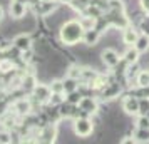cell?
Wrapping results in <instances>:
<instances>
[{
	"label": "cell",
	"mask_w": 149,
	"mask_h": 144,
	"mask_svg": "<svg viewBox=\"0 0 149 144\" xmlns=\"http://www.w3.org/2000/svg\"><path fill=\"white\" fill-rule=\"evenodd\" d=\"M84 32H86V29L82 27L79 20H67L59 29V39L64 45L72 47V45H77L79 42H82Z\"/></svg>",
	"instance_id": "1"
},
{
	"label": "cell",
	"mask_w": 149,
	"mask_h": 144,
	"mask_svg": "<svg viewBox=\"0 0 149 144\" xmlns=\"http://www.w3.org/2000/svg\"><path fill=\"white\" fill-rule=\"evenodd\" d=\"M74 132L79 137H89L94 132V121L89 116H81L74 119Z\"/></svg>",
	"instance_id": "2"
},
{
	"label": "cell",
	"mask_w": 149,
	"mask_h": 144,
	"mask_svg": "<svg viewBox=\"0 0 149 144\" xmlns=\"http://www.w3.org/2000/svg\"><path fill=\"white\" fill-rule=\"evenodd\" d=\"M122 92V84L119 81H111L107 86H104L101 90H99V94L97 96L101 97V101H111V99H116V97H119Z\"/></svg>",
	"instance_id": "3"
},
{
	"label": "cell",
	"mask_w": 149,
	"mask_h": 144,
	"mask_svg": "<svg viewBox=\"0 0 149 144\" xmlns=\"http://www.w3.org/2000/svg\"><path fill=\"white\" fill-rule=\"evenodd\" d=\"M79 107L82 111V116H92L99 112V101L94 96H84L79 102Z\"/></svg>",
	"instance_id": "4"
},
{
	"label": "cell",
	"mask_w": 149,
	"mask_h": 144,
	"mask_svg": "<svg viewBox=\"0 0 149 144\" xmlns=\"http://www.w3.org/2000/svg\"><path fill=\"white\" fill-rule=\"evenodd\" d=\"M121 55L117 54V50H114V49H104L101 52V61L102 64L106 65V67L109 69H114L119 62H121Z\"/></svg>",
	"instance_id": "5"
},
{
	"label": "cell",
	"mask_w": 149,
	"mask_h": 144,
	"mask_svg": "<svg viewBox=\"0 0 149 144\" xmlns=\"http://www.w3.org/2000/svg\"><path fill=\"white\" fill-rule=\"evenodd\" d=\"M122 111L127 114V116H137L139 114V97L127 94L122 101Z\"/></svg>",
	"instance_id": "6"
},
{
	"label": "cell",
	"mask_w": 149,
	"mask_h": 144,
	"mask_svg": "<svg viewBox=\"0 0 149 144\" xmlns=\"http://www.w3.org/2000/svg\"><path fill=\"white\" fill-rule=\"evenodd\" d=\"M32 96L37 101H40L42 104H47L50 101V96H52V89H50V86H47V84H37L34 92H32Z\"/></svg>",
	"instance_id": "7"
},
{
	"label": "cell",
	"mask_w": 149,
	"mask_h": 144,
	"mask_svg": "<svg viewBox=\"0 0 149 144\" xmlns=\"http://www.w3.org/2000/svg\"><path fill=\"white\" fill-rule=\"evenodd\" d=\"M102 37V30L101 29H89V30H86L84 32V39H82V44H86L87 47H94L97 42L101 40Z\"/></svg>",
	"instance_id": "8"
},
{
	"label": "cell",
	"mask_w": 149,
	"mask_h": 144,
	"mask_svg": "<svg viewBox=\"0 0 149 144\" xmlns=\"http://www.w3.org/2000/svg\"><path fill=\"white\" fill-rule=\"evenodd\" d=\"M55 137H57V127H55L54 122H49L42 127L39 141H42V143H54Z\"/></svg>",
	"instance_id": "9"
},
{
	"label": "cell",
	"mask_w": 149,
	"mask_h": 144,
	"mask_svg": "<svg viewBox=\"0 0 149 144\" xmlns=\"http://www.w3.org/2000/svg\"><path fill=\"white\" fill-rule=\"evenodd\" d=\"M137 37H139V32H137V29L132 27V24H129L126 29H122V40L126 45H134V42L137 40Z\"/></svg>",
	"instance_id": "10"
},
{
	"label": "cell",
	"mask_w": 149,
	"mask_h": 144,
	"mask_svg": "<svg viewBox=\"0 0 149 144\" xmlns=\"http://www.w3.org/2000/svg\"><path fill=\"white\" fill-rule=\"evenodd\" d=\"M27 12V5H25V2H20V0H14V3L10 5V15L14 17V19H22L24 15Z\"/></svg>",
	"instance_id": "11"
},
{
	"label": "cell",
	"mask_w": 149,
	"mask_h": 144,
	"mask_svg": "<svg viewBox=\"0 0 149 144\" xmlns=\"http://www.w3.org/2000/svg\"><path fill=\"white\" fill-rule=\"evenodd\" d=\"M14 45L20 52H25V50H30L32 49V39L29 37V35H19V37H15L14 40Z\"/></svg>",
	"instance_id": "12"
},
{
	"label": "cell",
	"mask_w": 149,
	"mask_h": 144,
	"mask_svg": "<svg viewBox=\"0 0 149 144\" xmlns=\"http://www.w3.org/2000/svg\"><path fill=\"white\" fill-rule=\"evenodd\" d=\"M139 55H141V52H139L134 45H131V47L124 52L122 59L127 62V64H137V62H139Z\"/></svg>",
	"instance_id": "13"
},
{
	"label": "cell",
	"mask_w": 149,
	"mask_h": 144,
	"mask_svg": "<svg viewBox=\"0 0 149 144\" xmlns=\"http://www.w3.org/2000/svg\"><path fill=\"white\" fill-rule=\"evenodd\" d=\"M132 137L136 139V143H149V129H142V127H134L132 131Z\"/></svg>",
	"instance_id": "14"
},
{
	"label": "cell",
	"mask_w": 149,
	"mask_h": 144,
	"mask_svg": "<svg viewBox=\"0 0 149 144\" xmlns=\"http://www.w3.org/2000/svg\"><path fill=\"white\" fill-rule=\"evenodd\" d=\"M62 82H64V94H69V92H74L79 89V81L74 77H64Z\"/></svg>",
	"instance_id": "15"
},
{
	"label": "cell",
	"mask_w": 149,
	"mask_h": 144,
	"mask_svg": "<svg viewBox=\"0 0 149 144\" xmlns=\"http://www.w3.org/2000/svg\"><path fill=\"white\" fill-rule=\"evenodd\" d=\"M134 47L139 50V52H148L149 50V35L146 34H139V37H137V40L134 42Z\"/></svg>",
	"instance_id": "16"
},
{
	"label": "cell",
	"mask_w": 149,
	"mask_h": 144,
	"mask_svg": "<svg viewBox=\"0 0 149 144\" xmlns=\"http://www.w3.org/2000/svg\"><path fill=\"white\" fill-rule=\"evenodd\" d=\"M97 20H99V19H95V17H92V15H87V14H82V17L79 19V22L82 24V27L86 29V30L97 27Z\"/></svg>",
	"instance_id": "17"
},
{
	"label": "cell",
	"mask_w": 149,
	"mask_h": 144,
	"mask_svg": "<svg viewBox=\"0 0 149 144\" xmlns=\"http://www.w3.org/2000/svg\"><path fill=\"white\" fill-rule=\"evenodd\" d=\"M15 111L19 114H29L32 111V102L29 99H20V101H17V104H15Z\"/></svg>",
	"instance_id": "18"
},
{
	"label": "cell",
	"mask_w": 149,
	"mask_h": 144,
	"mask_svg": "<svg viewBox=\"0 0 149 144\" xmlns=\"http://www.w3.org/2000/svg\"><path fill=\"white\" fill-rule=\"evenodd\" d=\"M69 5L74 8L75 12H79V14H84V12H86V8L91 5V0H72Z\"/></svg>",
	"instance_id": "19"
},
{
	"label": "cell",
	"mask_w": 149,
	"mask_h": 144,
	"mask_svg": "<svg viewBox=\"0 0 149 144\" xmlns=\"http://www.w3.org/2000/svg\"><path fill=\"white\" fill-rule=\"evenodd\" d=\"M35 77L34 76H25L24 79H22V87L20 89H24L25 92H34L35 89Z\"/></svg>",
	"instance_id": "20"
},
{
	"label": "cell",
	"mask_w": 149,
	"mask_h": 144,
	"mask_svg": "<svg viewBox=\"0 0 149 144\" xmlns=\"http://www.w3.org/2000/svg\"><path fill=\"white\" fill-rule=\"evenodd\" d=\"M82 94H81V90L77 89L74 90V92H69V94H65V101L70 104H74V106H79V102H81V99H82Z\"/></svg>",
	"instance_id": "21"
},
{
	"label": "cell",
	"mask_w": 149,
	"mask_h": 144,
	"mask_svg": "<svg viewBox=\"0 0 149 144\" xmlns=\"http://www.w3.org/2000/svg\"><path fill=\"white\" fill-rule=\"evenodd\" d=\"M136 86H149V70H139L136 76Z\"/></svg>",
	"instance_id": "22"
},
{
	"label": "cell",
	"mask_w": 149,
	"mask_h": 144,
	"mask_svg": "<svg viewBox=\"0 0 149 144\" xmlns=\"http://www.w3.org/2000/svg\"><path fill=\"white\" fill-rule=\"evenodd\" d=\"M109 2V10H116V12H126V5L122 0H107Z\"/></svg>",
	"instance_id": "23"
},
{
	"label": "cell",
	"mask_w": 149,
	"mask_h": 144,
	"mask_svg": "<svg viewBox=\"0 0 149 144\" xmlns=\"http://www.w3.org/2000/svg\"><path fill=\"white\" fill-rule=\"evenodd\" d=\"M148 112H149V97H141L139 99V114L141 116H148Z\"/></svg>",
	"instance_id": "24"
},
{
	"label": "cell",
	"mask_w": 149,
	"mask_h": 144,
	"mask_svg": "<svg viewBox=\"0 0 149 144\" xmlns=\"http://www.w3.org/2000/svg\"><path fill=\"white\" fill-rule=\"evenodd\" d=\"M82 69L81 65H72V67H69L67 70V76L69 77H74V79H77V81H81V77H82Z\"/></svg>",
	"instance_id": "25"
},
{
	"label": "cell",
	"mask_w": 149,
	"mask_h": 144,
	"mask_svg": "<svg viewBox=\"0 0 149 144\" xmlns=\"http://www.w3.org/2000/svg\"><path fill=\"white\" fill-rule=\"evenodd\" d=\"M136 127H142V129H149V116H137L136 121Z\"/></svg>",
	"instance_id": "26"
},
{
	"label": "cell",
	"mask_w": 149,
	"mask_h": 144,
	"mask_svg": "<svg viewBox=\"0 0 149 144\" xmlns=\"http://www.w3.org/2000/svg\"><path fill=\"white\" fill-rule=\"evenodd\" d=\"M49 86H50L52 92H64V82H62V81H59V79L52 81V82L49 84Z\"/></svg>",
	"instance_id": "27"
},
{
	"label": "cell",
	"mask_w": 149,
	"mask_h": 144,
	"mask_svg": "<svg viewBox=\"0 0 149 144\" xmlns=\"http://www.w3.org/2000/svg\"><path fill=\"white\" fill-rule=\"evenodd\" d=\"M0 143H12V136L8 132H0Z\"/></svg>",
	"instance_id": "28"
},
{
	"label": "cell",
	"mask_w": 149,
	"mask_h": 144,
	"mask_svg": "<svg viewBox=\"0 0 149 144\" xmlns=\"http://www.w3.org/2000/svg\"><path fill=\"white\" fill-rule=\"evenodd\" d=\"M121 143L122 144H134L136 139L132 136H124V139H121Z\"/></svg>",
	"instance_id": "29"
},
{
	"label": "cell",
	"mask_w": 149,
	"mask_h": 144,
	"mask_svg": "<svg viewBox=\"0 0 149 144\" xmlns=\"http://www.w3.org/2000/svg\"><path fill=\"white\" fill-rule=\"evenodd\" d=\"M141 8L144 10V14H149V0H141Z\"/></svg>",
	"instance_id": "30"
},
{
	"label": "cell",
	"mask_w": 149,
	"mask_h": 144,
	"mask_svg": "<svg viewBox=\"0 0 149 144\" xmlns=\"http://www.w3.org/2000/svg\"><path fill=\"white\" fill-rule=\"evenodd\" d=\"M3 109H5V102L0 101V114H3Z\"/></svg>",
	"instance_id": "31"
},
{
	"label": "cell",
	"mask_w": 149,
	"mask_h": 144,
	"mask_svg": "<svg viewBox=\"0 0 149 144\" xmlns=\"http://www.w3.org/2000/svg\"><path fill=\"white\" fill-rule=\"evenodd\" d=\"M59 2H61V3H70L72 0H59Z\"/></svg>",
	"instance_id": "32"
},
{
	"label": "cell",
	"mask_w": 149,
	"mask_h": 144,
	"mask_svg": "<svg viewBox=\"0 0 149 144\" xmlns=\"http://www.w3.org/2000/svg\"><path fill=\"white\" fill-rule=\"evenodd\" d=\"M2 15H3V12H2V7H0V19H2Z\"/></svg>",
	"instance_id": "33"
},
{
	"label": "cell",
	"mask_w": 149,
	"mask_h": 144,
	"mask_svg": "<svg viewBox=\"0 0 149 144\" xmlns=\"http://www.w3.org/2000/svg\"><path fill=\"white\" fill-rule=\"evenodd\" d=\"M42 2H52V0H42Z\"/></svg>",
	"instance_id": "34"
}]
</instances>
